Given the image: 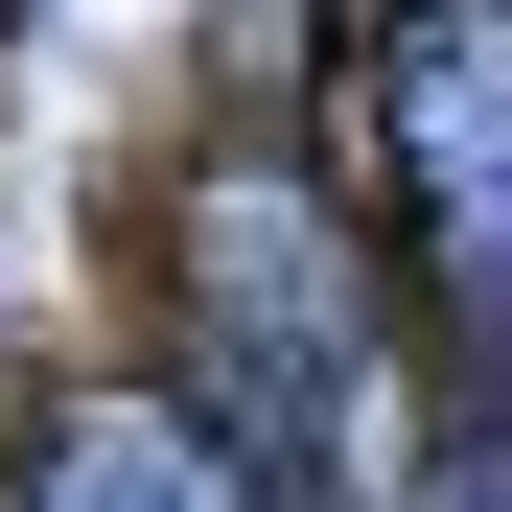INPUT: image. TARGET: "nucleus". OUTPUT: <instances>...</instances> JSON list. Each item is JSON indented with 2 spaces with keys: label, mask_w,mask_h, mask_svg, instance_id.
<instances>
[{
  "label": "nucleus",
  "mask_w": 512,
  "mask_h": 512,
  "mask_svg": "<svg viewBox=\"0 0 512 512\" xmlns=\"http://www.w3.org/2000/svg\"><path fill=\"white\" fill-rule=\"evenodd\" d=\"M373 117H396V210H419V303H443V350L512 373V0H396Z\"/></svg>",
  "instance_id": "nucleus-2"
},
{
  "label": "nucleus",
  "mask_w": 512,
  "mask_h": 512,
  "mask_svg": "<svg viewBox=\"0 0 512 512\" xmlns=\"http://www.w3.org/2000/svg\"><path fill=\"white\" fill-rule=\"evenodd\" d=\"M163 326H187V419L280 512H512L489 419H443V350L396 326L326 163H210L163 210Z\"/></svg>",
  "instance_id": "nucleus-1"
},
{
  "label": "nucleus",
  "mask_w": 512,
  "mask_h": 512,
  "mask_svg": "<svg viewBox=\"0 0 512 512\" xmlns=\"http://www.w3.org/2000/svg\"><path fill=\"white\" fill-rule=\"evenodd\" d=\"M0 512H280V489H256L187 396H70V419H24Z\"/></svg>",
  "instance_id": "nucleus-3"
}]
</instances>
